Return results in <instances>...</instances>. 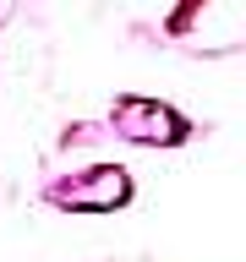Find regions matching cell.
<instances>
[{"mask_svg": "<svg viewBox=\"0 0 246 262\" xmlns=\"http://www.w3.org/2000/svg\"><path fill=\"white\" fill-rule=\"evenodd\" d=\"M115 126L126 131V137H137V142H180L186 137V120L159 110V104H148V98H126L115 110Z\"/></svg>", "mask_w": 246, "mask_h": 262, "instance_id": "1", "label": "cell"}, {"mask_svg": "<svg viewBox=\"0 0 246 262\" xmlns=\"http://www.w3.org/2000/svg\"><path fill=\"white\" fill-rule=\"evenodd\" d=\"M93 186H71V191H60L66 208H115L120 196H126V175L120 169H93Z\"/></svg>", "mask_w": 246, "mask_h": 262, "instance_id": "2", "label": "cell"}]
</instances>
